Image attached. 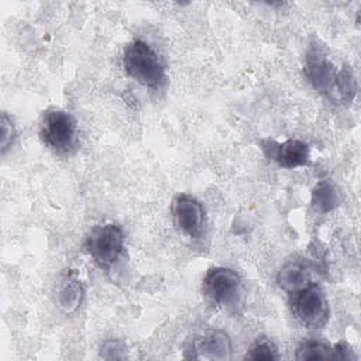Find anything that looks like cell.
<instances>
[{"label":"cell","mask_w":361,"mask_h":361,"mask_svg":"<svg viewBox=\"0 0 361 361\" xmlns=\"http://www.w3.org/2000/svg\"><path fill=\"white\" fill-rule=\"evenodd\" d=\"M123 66L130 78L149 89H159L166 83L165 63L149 44L134 39L124 48Z\"/></svg>","instance_id":"obj_1"},{"label":"cell","mask_w":361,"mask_h":361,"mask_svg":"<svg viewBox=\"0 0 361 361\" xmlns=\"http://www.w3.org/2000/svg\"><path fill=\"white\" fill-rule=\"evenodd\" d=\"M39 137L42 142L55 154L69 155L78 148V123L69 111L59 107H51L42 116Z\"/></svg>","instance_id":"obj_2"},{"label":"cell","mask_w":361,"mask_h":361,"mask_svg":"<svg viewBox=\"0 0 361 361\" xmlns=\"http://www.w3.org/2000/svg\"><path fill=\"white\" fill-rule=\"evenodd\" d=\"M85 248L100 268L109 269L124 252V233L114 223L97 226L86 237Z\"/></svg>","instance_id":"obj_3"},{"label":"cell","mask_w":361,"mask_h":361,"mask_svg":"<svg viewBox=\"0 0 361 361\" xmlns=\"http://www.w3.org/2000/svg\"><path fill=\"white\" fill-rule=\"evenodd\" d=\"M290 306L295 317L309 329H322L329 322L330 307L323 289L309 283L290 295Z\"/></svg>","instance_id":"obj_4"},{"label":"cell","mask_w":361,"mask_h":361,"mask_svg":"<svg viewBox=\"0 0 361 361\" xmlns=\"http://www.w3.org/2000/svg\"><path fill=\"white\" fill-rule=\"evenodd\" d=\"M241 279L238 274L226 267L207 269L202 281V292L209 302L216 306L235 305L240 296Z\"/></svg>","instance_id":"obj_5"},{"label":"cell","mask_w":361,"mask_h":361,"mask_svg":"<svg viewBox=\"0 0 361 361\" xmlns=\"http://www.w3.org/2000/svg\"><path fill=\"white\" fill-rule=\"evenodd\" d=\"M175 227L185 235L197 240L204 233V209L190 195H179L172 202Z\"/></svg>","instance_id":"obj_6"},{"label":"cell","mask_w":361,"mask_h":361,"mask_svg":"<svg viewBox=\"0 0 361 361\" xmlns=\"http://www.w3.org/2000/svg\"><path fill=\"white\" fill-rule=\"evenodd\" d=\"M261 148L269 159H274L278 165L286 169L306 166L310 161L309 145L298 138H288L283 142L262 140Z\"/></svg>","instance_id":"obj_7"},{"label":"cell","mask_w":361,"mask_h":361,"mask_svg":"<svg viewBox=\"0 0 361 361\" xmlns=\"http://www.w3.org/2000/svg\"><path fill=\"white\" fill-rule=\"evenodd\" d=\"M303 72L314 90L323 94L333 93L337 71L320 51L313 49L307 54Z\"/></svg>","instance_id":"obj_8"},{"label":"cell","mask_w":361,"mask_h":361,"mask_svg":"<svg viewBox=\"0 0 361 361\" xmlns=\"http://www.w3.org/2000/svg\"><path fill=\"white\" fill-rule=\"evenodd\" d=\"M193 350L195 358L226 361L231 358V340L226 331L212 329L193 343Z\"/></svg>","instance_id":"obj_9"},{"label":"cell","mask_w":361,"mask_h":361,"mask_svg":"<svg viewBox=\"0 0 361 361\" xmlns=\"http://www.w3.org/2000/svg\"><path fill=\"white\" fill-rule=\"evenodd\" d=\"M83 295L85 289L76 271H66L56 289V302L61 310L66 314L73 313L80 306Z\"/></svg>","instance_id":"obj_10"},{"label":"cell","mask_w":361,"mask_h":361,"mask_svg":"<svg viewBox=\"0 0 361 361\" xmlns=\"http://www.w3.org/2000/svg\"><path fill=\"white\" fill-rule=\"evenodd\" d=\"M276 281L282 290L292 295L310 283V275L305 264L299 261H290L279 269Z\"/></svg>","instance_id":"obj_11"},{"label":"cell","mask_w":361,"mask_h":361,"mask_svg":"<svg viewBox=\"0 0 361 361\" xmlns=\"http://www.w3.org/2000/svg\"><path fill=\"white\" fill-rule=\"evenodd\" d=\"M341 193L331 180H320L312 190V206L319 213H329L338 207Z\"/></svg>","instance_id":"obj_12"},{"label":"cell","mask_w":361,"mask_h":361,"mask_svg":"<svg viewBox=\"0 0 361 361\" xmlns=\"http://www.w3.org/2000/svg\"><path fill=\"white\" fill-rule=\"evenodd\" d=\"M295 358L299 361L306 360H337L336 345H329L317 340H306L299 344Z\"/></svg>","instance_id":"obj_13"},{"label":"cell","mask_w":361,"mask_h":361,"mask_svg":"<svg viewBox=\"0 0 361 361\" xmlns=\"http://www.w3.org/2000/svg\"><path fill=\"white\" fill-rule=\"evenodd\" d=\"M333 93L337 96V100H340V102H344V103L353 102V99L357 93V83H355V78L348 66H344L340 71H337Z\"/></svg>","instance_id":"obj_14"},{"label":"cell","mask_w":361,"mask_h":361,"mask_svg":"<svg viewBox=\"0 0 361 361\" xmlns=\"http://www.w3.org/2000/svg\"><path fill=\"white\" fill-rule=\"evenodd\" d=\"M247 360H252V361H274V360H279V353L276 345L265 337L257 338L251 347L248 348L247 354H245Z\"/></svg>","instance_id":"obj_15"},{"label":"cell","mask_w":361,"mask_h":361,"mask_svg":"<svg viewBox=\"0 0 361 361\" xmlns=\"http://www.w3.org/2000/svg\"><path fill=\"white\" fill-rule=\"evenodd\" d=\"M100 357L104 360H123L127 357V347L121 340H107L102 344Z\"/></svg>","instance_id":"obj_16"},{"label":"cell","mask_w":361,"mask_h":361,"mask_svg":"<svg viewBox=\"0 0 361 361\" xmlns=\"http://www.w3.org/2000/svg\"><path fill=\"white\" fill-rule=\"evenodd\" d=\"M1 141H0V149L1 154H6V151L13 145L14 138H16V127L14 123L11 120V117H8V114L6 111L1 113Z\"/></svg>","instance_id":"obj_17"}]
</instances>
